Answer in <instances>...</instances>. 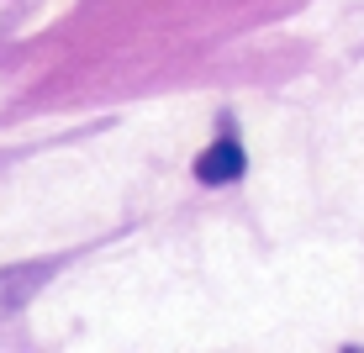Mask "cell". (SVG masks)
<instances>
[{
	"label": "cell",
	"mask_w": 364,
	"mask_h": 353,
	"mask_svg": "<svg viewBox=\"0 0 364 353\" xmlns=\"http://www.w3.org/2000/svg\"><path fill=\"white\" fill-rule=\"evenodd\" d=\"M243 163H248L243 158V143L232 137V127H222V137L196 158V180L200 185H232L237 174H243Z\"/></svg>",
	"instance_id": "1"
}]
</instances>
